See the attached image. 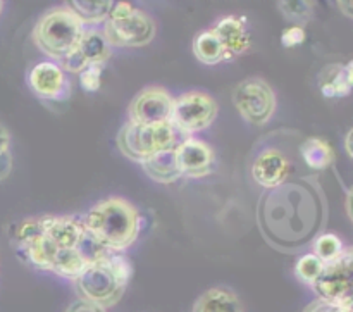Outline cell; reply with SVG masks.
<instances>
[{"label":"cell","instance_id":"1","mask_svg":"<svg viewBox=\"0 0 353 312\" xmlns=\"http://www.w3.org/2000/svg\"><path fill=\"white\" fill-rule=\"evenodd\" d=\"M255 220L265 244L281 254L295 255L312 247L330 220V204L317 175H293L264 190Z\"/></svg>","mask_w":353,"mask_h":312},{"label":"cell","instance_id":"2","mask_svg":"<svg viewBox=\"0 0 353 312\" xmlns=\"http://www.w3.org/2000/svg\"><path fill=\"white\" fill-rule=\"evenodd\" d=\"M88 237L109 252H119L134 245L143 228V217L134 204L123 197H109L81 217Z\"/></svg>","mask_w":353,"mask_h":312},{"label":"cell","instance_id":"3","mask_svg":"<svg viewBox=\"0 0 353 312\" xmlns=\"http://www.w3.org/2000/svg\"><path fill=\"white\" fill-rule=\"evenodd\" d=\"M131 278L133 264L130 259L119 252L107 251L72 283L79 299L109 309L123 299Z\"/></svg>","mask_w":353,"mask_h":312},{"label":"cell","instance_id":"4","mask_svg":"<svg viewBox=\"0 0 353 312\" xmlns=\"http://www.w3.org/2000/svg\"><path fill=\"white\" fill-rule=\"evenodd\" d=\"M85 26L65 6L52 7L41 14L33 28V41L48 59L64 61L76 48Z\"/></svg>","mask_w":353,"mask_h":312},{"label":"cell","instance_id":"5","mask_svg":"<svg viewBox=\"0 0 353 312\" xmlns=\"http://www.w3.org/2000/svg\"><path fill=\"white\" fill-rule=\"evenodd\" d=\"M102 31L110 47L141 48L154 40L157 26L150 14L133 3L116 2Z\"/></svg>","mask_w":353,"mask_h":312},{"label":"cell","instance_id":"6","mask_svg":"<svg viewBox=\"0 0 353 312\" xmlns=\"http://www.w3.org/2000/svg\"><path fill=\"white\" fill-rule=\"evenodd\" d=\"M178 131L169 123L157 124V126H141L131 121L123 124L116 137L117 148L124 157L133 162L143 164L154 155L164 150L176 148Z\"/></svg>","mask_w":353,"mask_h":312},{"label":"cell","instance_id":"7","mask_svg":"<svg viewBox=\"0 0 353 312\" xmlns=\"http://www.w3.org/2000/svg\"><path fill=\"white\" fill-rule=\"evenodd\" d=\"M272 140H261L255 145L250 159V176L259 186L271 190L292 178L295 171V157L292 154V145L286 148L279 145L276 135H271Z\"/></svg>","mask_w":353,"mask_h":312},{"label":"cell","instance_id":"8","mask_svg":"<svg viewBox=\"0 0 353 312\" xmlns=\"http://www.w3.org/2000/svg\"><path fill=\"white\" fill-rule=\"evenodd\" d=\"M217 114L219 106L210 93L203 90H190L172 100L169 124L178 131V135L193 137L212 126Z\"/></svg>","mask_w":353,"mask_h":312},{"label":"cell","instance_id":"9","mask_svg":"<svg viewBox=\"0 0 353 312\" xmlns=\"http://www.w3.org/2000/svg\"><path fill=\"white\" fill-rule=\"evenodd\" d=\"M233 104L248 124L261 128L274 117L278 97L264 78L250 76L234 86Z\"/></svg>","mask_w":353,"mask_h":312},{"label":"cell","instance_id":"10","mask_svg":"<svg viewBox=\"0 0 353 312\" xmlns=\"http://www.w3.org/2000/svg\"><path fill=\"white\" fill-rule=\"evenodd\" d=\"M312 290L317 299L353 309V245L345 247L340 257L326 264Z\"/></svg>","mask_w":353,"mask_h":312},{"label":"cell","instance_id":"11","mask_svg":"<svg viewBox=\"0 0 353 312\" xmlns=\"http://www.w3.org/2000/svg\"><path fill=\"white\" fill-rule=\"evenodd\" d=\"M174 97L157 85L145 86L131 99L128 107L130 121L141 126H157L169 123Z\"/></svg>","mask_w":353,"mask_h":312},{"label":"cell","instance_id":"12","mask_svg":"<svg viewBox=\"0 0 353 312\" xmlns=\"http://www.w3.org/2000/svg\"><path fill=\"white\" fill-rule=\"evenodd\" d=\"M112 55V47L100 28H85L74 50L61 62V68L71 75H79L90 66H105Z\"/></svg>","mask_w":353,"mask_h":312},{"label":"cell","instance_id":"13","mask_svg":"<svg viewBox=\"0 0 353 312\" xmlns=\"http://www.w3.org/2000/svg\"><path fill=\"white\" fill-rule=\"evenodd\" d=\"M28 86L38 99L45 102H64L71 97V81L61 64L43 61L34 64L28 72Z\"/></svg>","mask_w":353,"mask_h":312},{"label":"cell","instance_id":"14","mask_svg":"<svg viewBox=\"0 0 353 312\" xmlns=\"http://www.w3.org/2000/svg\"><path fill=\"white\" fill-rule=\"evenodd\" d=\"M176 162L185 178H205L212 173L216 155L212 147L195 137H185L174 148Z\"/></svg>","mask_w":353,"mask_h":312},{"label":"cell","instance_id":"15","mask_svg":"<svg viewBox=\"0 0 353 312\" xmlns=\"http://www.w3.org/2000/svg\"><path fill=\"white\" fill-rule=\"evenodd\" d=\"M45 237L57 251H76L90 240L81 217L45 216Z\"/></svg>","mask_w":353,"mask_h":312},{"label":"cell","instance_id":"16","mask_svg":"<svg viewBox=\"0 0 353 312\" xmlns=\"http://www.w3.org/2000/svg\"><path fill=\"white\" fill-rule=\"evenodd\" d=\"M212 28L223 40L230 59L243 55L252 47L250 31H248V24L245 17L224 16Z\"/></svg>","mask_w":353,"mask_h":312},{"label":"cell","instance_id":"17","mask_svg":"<svg viewBox=\"0 0 353 312\" xmlns=\"http://www.w3.org/2000/svg\"><path fill=\"white\" fill-rule=\"evenodd\" d=\"M192 50L196 61L205 66H217L224 61H230L226 47L214 28H207L195 35L192 41Z\"/></svg>","mask_w":353,"mask_h":312},{"label":"cell","instance_id":"18","mask_svg":"<svg viewBox=\"0 0 353 312\" xmlns=\"http://www.w3.org/2000/svg\"><path fill=\"white\" fill-rule=\"evenodd\" d=\"M299 155L303 161V164L310 169V171H326L327 168L334 164V148L327 140L321 137H309L305 140L300 142L299 145Z\"/></svg>","mask_w":353,"mask_h":312},{"label":"cell","instance_id":"19","mask_svg":"<svg viewBox=\"0 0 353 312\" xmlns=\"http://www.w3.org/2000/svg\"><path fill=\"white\" fill-rule=\"evenodd\" d=\"M192 312H245L240 297L228 286H214L193 304Z\"/></svg>","mask_w":353,"mask_h":312},{"label":"cell","instance_id":"20","mask_svg":"<svg viewBox=\"0 0 353 312\" xmlns=\"http://www.w3.org/2000/svg\"><path fill=\"white\" fill-rule=\"evenodd\" d=\"M141 168H143L145 175H147L152 182L161 183V185H172V183L178 182L179 178H183L178 162H176L174 148L154 155V157H150L148 161H145L143 164H141Z\"/></svg>","mask_w":353,"mask_h":312},{"label":"cell","instance_id":"21","mask_svg":"<svg viewBox=\"0 0 353 312\" xmlns=\"http://www.w3.org/2000/svg\"><path fill=\"white\" fill-rule=\"evenodd\" d=\"M114 3L112 0H71L65 7L74 12L85 28H99L109 19Z\"/></svg>","mask_w":353,"mask_h":312},{"label":"cell","instance_id":"22","mask_svg":"<svg viewBox=\"0 0 353 312\" xmlns=\"http://www.w3.org/2000/svg\"><path fill=\"white\" fill-rule=\"evenodd\" d=\"M317 85L326 99H343L352 93V86L345 72V64H340V62L324 66L317 78Z\"/></svg>","mask_w":353,"mask_h":312},{"label":"cell","instance_id":"23","mask_svg":"<svg viewBox=\"0 0 353 312\" xmlns=\"http://www.w3.org/2000/svg\"><path fill=\"white\" fill-rule=\"evenodd\" d=\"M278 10L292 26H305L316 12V2L312 0H278Z\"/></svg>","mask_w":353,"mask_h":312},{"label":"cell","instance_id":"24","mask_svg":"<svg viewBox=\"0 0 353 312\" xmlns=\"http://www.w3.org/2000/svg\"><path fill=\"white\" fill-rule=\"evenodd\" d=\"M324 268H326V264L319 257H316L314 254H303L295 264V276L299 282L312 289L314 283L323 275Z\"/></svg>","mask_w":353,"mask_h":312},{"label":"cell","instance_id":"25","mask_svg":"<svg viewBox=\"0 0 353 312\" xmlns=\"http://www.w3.org/2000/svg\"><path fill=\"white\" fill-rule=\"evenodd\" d=\"M345 245L341 238L334 233H323L312 245V254L319 257L324 264H330L343 252Z\"/></svg>","mask_w":353,"mask_h":312},{"label":"cell","instance_id":"26","mask_svg":"<svg viewBox=\"0 0 353 312\" xmlns=\"http://www.w3.org/2000/svg\"><path fill=\"white\" fill-rule=\"evenodd\" d=\"M105 66H90L85 71L79 72V85L85 92H99L102 86V71Z\"/></svg>","mask_w":353,"mask_h":312},{"label":"cell","instance_id":"27","mask_svg":"<svg viewBox=\"0 0 353 312\" xmlns=\"http://www.w3.org/2000/svg\"><path fill=\"white\" fill-rule=\"evenodd\" d=\"M305 28L302 26H290L283 30L281 33V43L286 48H295L305 41Z\"/></svg>","mask_w":353,"mask_h":312},{"label":"cell","instance_id":"28","mask_svg":"<svg viewBox=\"0 0 353 312\" xmlns=\"http://www.w3.org/2000/svg\"><path fill=\"white\" fill-rule=\"evenodd\" d=\"M302 312H350V311L345 309V307H341V306H336V304L327 302V300L316 299V300H312L310 304H307L305 309H303Z\"/></svg>","mask_w":353,"mask_h":312},{"label":"cell","instance_id":"29","mask_svg":"<svg viewBox=\"0 0 353 312\" xmlns=\"http://www.w3.org/2000/svg\"><path fill=\"white\" fill-rule=\"evenodd\" d=\"M64 312H107V309L97 306V304L86 302V300L78 299V300H74V302L69 304V306L65 307Z\"/></svg>","mask_w":353,"mask_h":312},{"label":"cell","instance_id":"30","mask_svg":"<svg viewBox=\"0 0 353 312\" xmlns=\"http://www.w3.org/2000/svg\"><path fill=\"white\" fill-rule=\"evenodd\" d=\"M10 155V133L2 123H0V159Z\"/></svg>","mask_w":353,"mask_h":312},{"label":"cell","instance_id":"31","mask_svg":"<svg viewBox=\"0 0 353 312\" xmlns=\"http://www.w3.org/2000/svg\"><path fill=\"white\" fill-rule=\"evenodd\" d=\"M336 6L341 10V14H345V16L353 19V0H338Z\"/></svg>","mask_w":353,"mask_h":312},{"label":"cell","instance_id":"32","mask_svg":"<svg viewBox=\"0 0 353 312\" xmlns=\"http://www.w3.org/2000/svg\"><path fill=\"white\" fill-rule=\"evenodd\" d=\"M345 150H347L348 157L353 159V128H350L348 133L345 135Z\"/></svg>","mask_w":353,"mask_h":312},{"label":"cell","instance_id":"33","mask_svg":"<svg viewBox=\"0 0 353 312\" xmlns=\"http://www.w3.org/2000/svg\"><path fill=\"white\" fill-rule=\"evenodd\" d=\"M345 209H347L348 217H350V221L353 223V186L350 190H348V193H347V200H345Z\"/></svg>","mask_w":353,"mask_h":312},{"label":"cell","instance_id":"34","mask_svg":"<svg viewBox=\"0 0 353 312\" xmlns=\"http://www.w3.org/2000/svg\"><path fill=\"white\" fill-rule=\"evenodd\" d=\"M345 72H347V79H348V83H350V86L353 90V59H352V61H348L347 64H345Z\"/></svg>","mask_w":353,"mask_h":312},{"label":"cell","instance_id":"35","mask_svg":"<svg viewBox=\"0 0 353 312\" xmlns=\"http://www.w3.org/2000/svg\"><path fill=\"white\" fill-rule=\"evenodd\" d=\"M2 9H3V2L0 0V14H2Z\"/></svg>","mask_w":353,"mask_h":312},{"label":"cell","instance_id":"36","mask_svg":"<svg viewBox=\"0 0 353 312\" xmlns=\"http://www.w3.org/2000/svg\"><path fill=\"white\" fill-rule=\"evenodd\" d=\"M350 312H353V309H352V311H350Z\"/></svg>","mask_w":353,"mask_h":312}]
</instances>
